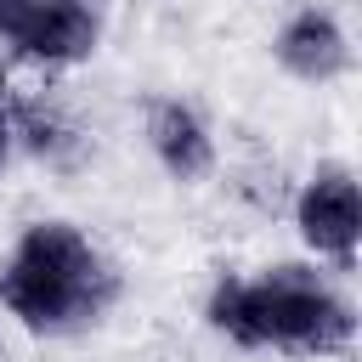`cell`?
Listing matches in <instances>:
<instances>
[{
  "label": "cell",
  "mask_w": 362,
  "mask_h": 362,
  "mask_svg": "<svg viewBox=\"0 0 362 362\" xmlns=\"http://www.w3.org/2000/svg\"><path fill=\"white\" fill-rule=\"evenodd\" d=\"M107 300H113V272L68 221L28 226L11 266L0 272V305L28 328H62L96 317Z\"/></svg>",
  "instance_id": "6da1fadb"
},
{
  "label": "cell",
  "mask_w": 362,
  "mask_h": 362,
  "mask_svg": "<svg viewBox=\"0 0 362 362\" xmlns=\"http://www.w3.org/2000/svg\"><path fill=\"white\" fill-rule=\"evenodd\" d=\"M0 107H6V74H0Z\"/></svg>",
  "instance_id": "9c48e42d"
},
{
  "label": "cell",
  "mask_w": 362,
  "mask_h": 362,
  "mask_svg": "<svg viewBox=\"0 0 362 362\" xmlns=\"http://www.w3.org/2000/svg\"><path fill=\"white\" fill-rule=\"evenodd\" d=\"M6 153H11V124H6V107H0V164H6Z\"/></svg>",
  "instance_id": "ba28073f"
},
{
  "label": "cell",
  "mask_w": 362,
  "mask_h": 362,
  "mask_svg": "<svg viewBox=\"0 0 362 362\" xmlns=\"http://www.w3.org/2000/svg\"><path fill=\"white\" fill-rule=\"evenodd\" d=\"M277 57L288 74L300 79H334L345 68V34L334 28V17L322 11H300L283 34H277Z\"/></svg>",
  "instance_id": "5b68a950"
},
{
  "label": "cell",
  "mask_w": 362,
  "mask_h": 362,
  "mask_svg": "<svg viewBox=\"0 0 362 362\" xmlns=\"http://www.w3.org/2000/svg\"><path fill=\"white\" fill-rule=\"evenodd\" d=\"M17 130H23V141H28L40 158H62V153H68V130H62L51 113H40L34 102L17 107Z\"/></svg>",
  "instance_id": "52a82bcc"
},
{
  "label": "cell",
  "mask_w": 362,
  "mask_h": 362,
  "mask_svg": "<svg viewBox=\"0 0 362 362\" xmlns=\"http://www.w3.org/2000/svg\"><path fill=\"white\" fill-rule=\"evenodd\" d=\"M300 232H305L311 249H322V255H334L339 266H351L356 232H362V209H356V181H351V170H339V164L317 170V181L300 192Z\"/></svg>",
  "instance_id": "277c9868"
},
{
  "label": "cell",
  "mask_w": 362,
  "mask_h": 362,
  "mask_svg": "<svg viewBox=\"0 0 362 362\" xmlns=\"http://www.w3.org/2000/svg\"><path fill=\"white\" fill-rule=\"evenodd\" d=\"M209 322L243 345H294V351H339L356 328L351 305L334 300L300 266H277L260 283H221L209 294Z\"/></svg>",
  "instance_id": "7a4b0ae2"
},
{
  "label": "cell",
  "mask_w": 362,
  "mask_h": 362,
  "mask_svg": "<svg viewBox=\"0 0 362 362\" xmlns=\"http://www.w3.org/2000/svg\"><path fill=\"white\" fill-rule=\"evenodd\" d=\"M147 136H153V153L164 158L170 175L192 181V175L209 170V136H204V124H198L192 107H181V102H153Z\"/></svg>",
  "instance_id": "8992f818"
},
{
  "label": "cell",
  "mask_w": 362,
  "mask_h": 362,
  "mask_svg": "<svg viewBox=\"0 0 362 362\" xmlns=\"http://www.w3.org/2000/svg\"><path fill=\"white\" fill-rule=\"evenodd\" d=\"M0 34L40 62H74L96 45V11L85 0H0Z\"/></svg>",
  "instance_id": "3957f363"
}]
</instances>
